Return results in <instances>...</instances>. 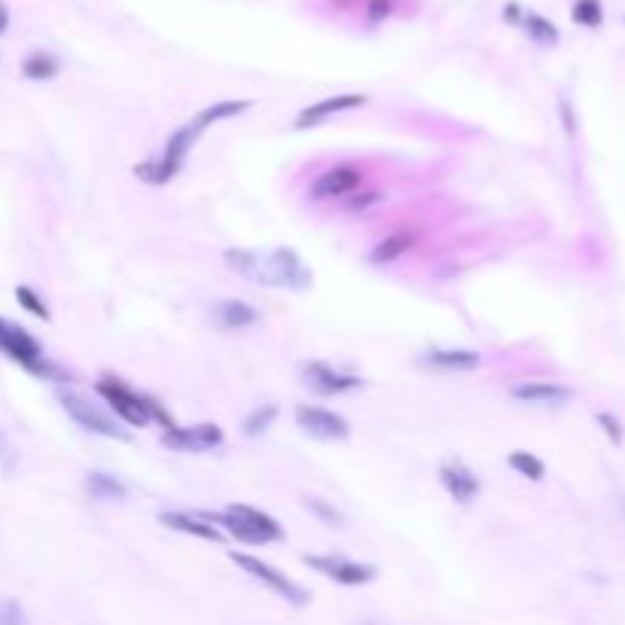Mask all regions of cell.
<instances>
[{"label":"cell","instance_id":"cell-1","mask_svg":"<svg viewBox=\"0 0 625 625\" xmlns=\"http://www.w3.org/2000/svg\"><path fill=\"white\" fill-rule=\"evenodd\" d=\"M226 266L238 272L241 278H250L263 287H287V290H305L311 284V272L290 247H272V250H250V247H232L223 254Z\"/></svg>","mask_w":625,"mask_h":625},{"label":"cell","instance_id":"cell-2","mask_svg":"<svg viewBox=\"0 0 625 625\" xmlns=\"http://www.w3.org/2000/svg\"><path fill=\"white\" fill-rule=\"evenodd\" d=\"M211 522L229 528L232 537H238L244 543H254V546H263V543H272V540L284 537L281 525L272 516H266V513L254 510V507H247V504H232L220 516H211Z\"/></svg>","mask_w":625,"mask_h":625},{"label":"cell","instance_id":"cell-3","mask_svg":"<svg viewBox=\"0 0 625 625\" xmlns=\"http://www.w3.org/2000/svg\"><path fill=\"white\" fill-rule=\"evenodd\" d=\"M199 129L190 122V125H183V129H177L171 138H168V144H165V153L159 156V159H150V162H141V165H135V177H141L144 183H150V186H162V183H168L180 168H183V159H186V153L193 150V144L199 141Z\"/></svg>","mask_w":625,"mask_h":625},{"label":"cell","instance_id":"cell-4","mask_svg":"<svg viewBox=\"0 0 625 625\" xmlns=\"http://www.w3.org/2000/svg\"><path fill=\"white\" fill-rule=\"evenodd\" d=\"M0 351L10 354L16 363H22L28 372L43 375V379H52V375H58V369L43 357V348L37 345V339L31 333H25L22 327L4 321V318H0Z\"/></svg>","mask_w":625,"mask_h":625},{"label":"cell","instance_id":"cell-5","mask_svg":"<svg viewBox=\"0 0 625 625\" xmlns=\"http://www.w3.org/2000/svg\"><path fill=\"white\" fill-rule=\"evenodd\" d=\"M61 406L68 409V415L89 433H101L107 440H132L129 430H122V424L116 418H110L107 412H101L98 406H92L89 400L77 397V394H61Z\"/></svg>","mask_w":625,"mask_h":625},{"label":"cell","instance_id":"cell-6","mask_svg":"<svg viewBox=\"0 0 625 625\" xmlns=\"http://www.w3.org/2000/svg\"><path fill=\"white\" fill-rule=\"evenodd\" d=\"M229 558L235 561L238 568H244L254 580L266 583L272 592H278L281 598H287L290 604H296V607L308 604V592H305L302 586H296L293 580H287V577H284L281 571H275L272 565H266V561H260V558H254V555H241V552H229Z\"/></svg>","mask_w":625,"mask_h":625},{"label":"cell","instance_id":"cell-7","mask_svg":"<svg viewBox=\"0 0 625 625\" xmlns=\"http://www.w3.org/2000/svg\"><path fill=\"white\" fill-rule=\"evenodd\" d=\"M296 424L308 436H315V440H324V443L348 440V433H351V424L342 415L327 412L321 406H308V403H299L296 406Z\"/></svg>","mask_w":625,"mask_h":625},{"label":"cell","instance_id":"cell-8","mask_svg":"<svg viewBox=\"0 0 625 625\" xmlns=\"http://www.w3.org/2000/svg\"><path fill=\"white\" fill-rule=\"evenodd\" d=\"M302 561L308 568L321 571L324 577H330L333 583H342V586H363V583H372L375 574H379L372 565H357V561H348L339 555H305Z\"/></svg>","mask_w":625,"mask_h":625},{"label":"cell","instance_id":"cell-9","mask_svg":"<svg viewBox=\"0 0 625 625\" xmlns=\"http://www.w3.org/2000/svg\"><path fill=\"white\" fill-rule=\"evenodd\" d=\"M98 394L113 406V412L122 418V421H129L135 427H144L150 421V409H147V397L129 391L122 382L116 379H101L98 382Z\"/></svg>","mask_w":625,"mask_h":625},{"label":"cell","instance_id":"cell-10","mask_svg":"<svg viewBox=\"0 0 625 625\" xmlns=\"http://www.w3.org/2000/svg\"><path fill=\"white\" fill-rule=\"evenodd\" d=\"M162 443L177 452H211L223 443V430L217 424H196V427H165Z\"/></svg>","mask_w":625,"mask_h":625},{"label":"cell","instance_id":"cell-11","mask_svg":"<svg viewBox=\"0 0 625 625\" xmlns=\"http://www.w3.org/2000/svg\"><path fill=\"white\" fill-rule=\"evenodd\" d=\"M299 375H302V385H305L308 391L321 394V397H333V394H345V391L360 388V379H357V375L336 372L333 366L318 363V360H315V363H302Z\"/></svg>","mask_w":625,"mask_h":625},{"label":"cell","instance_id":"cell-12","mask_svg":"<svg viewBox=\"0 0 625 625\" xmlns=\"http://www.w3.org/2000/svg\"><path fill=\"white\" fill-rule=\"evenodd\" d=\"M360 171L357 168H348V165H339L333 171H327L324 177L315 180L311 186V196L315 199H336V196H348L354 190H360Z\"/></svg>","mask_w":625,"mask_h":625},{"label":"cell","instance_id":"cell-13","mask_svg":"<svg viewBox=\"0 0 625 625\" xmlns=\"http://www.w3.org/2000/svg\"><path fill=\"white\" fill-rule=\"evenodd\" d=\"M363 104H366V95H333V98H324L318 104L305 107L296 116V129H308V125H318V122L330 119L333 113H345V110H354V107H363Z\"/></svg>","mask_w":625,"mask_h":625},{"label":"cell","instance_id":"cell-14","mask_svg":"<svg viewBox=\"0 0 625 625\" xmlns=\"http://www.w3.org/2000/svg\"><path fill=\"white\" fill-rule=\"evenodd\" d=\"M440 482L446 485V491L458 500V504H470V500L479 494V479L476 473L461 464V461H449L440 467Z\"/></svg>","mask_w":625,"mask_h":625},{"label":"cell","instance_id":"cell-15","mask_svg":"<svg viewBox=\"0 0 625 625\" xmlns=\"http://www.w3.org/2000/svg\"><path fill=\"white\" fill-rule=\"evenodd\" d=\"M211 318L217 327L223 330H241V327H250L260 321V311L250 305V302H241V299H223L211 308Z\"/></svg>","mask_w":625,"mask_h":625},{"label":"cell","instance_id":"cell-16","mask_svg":"<svg viewBox=\"0 0 625 625\" xmlns=\"http://www.w3.org/2000/svg\"><path fill=\"white\" fill-rule=\"evenodd\" d=\"M516 400L522 403H531V406H546V409H558L571 400V391L561 388V385H552V382H528V385H516L510 391Z\"/></svg>","mask_w":625,"mask_h":625},{"label":"cell","instance_id":"cell-17","mask_svg":"<svg viewBox=\"0 0 625 625\" xmlns=\"http://www.w3.org/2000/svg\"><path fill=\"white\" fill-rule=\"evenodd\" d=\"M421 363L443 369V372H470L482 363V357L476 351H461V348H436V351H427Z\"/></svg>","mask_w":625,"mask_h":625},{"label":"cell","instance_id":"cell-18","mask_svg":"<svg viewBox=\"0 0 625 625\" xmlns=\"http://www.w3.org/2000/svg\"><path fill=\"white\" fill-rule=\"evenodd\" d=\"M415 241H418L415 232H394V235H385V241L369 254V263H375V266H388V263L400 260Z\"/></svg>","mask_w":625,"mask_h":625},{"label":"cell","instance_id":"cell-19","mask_svg":"<svg viewBox=\"0 0 625 625\" xmlns=\"http://www.w3.org/2000/svg\"><path fill=\"white\" fill-rule=\"evenodd\" d=\"M159 522L171 531H180V534H193V537H202V540H223V534L217 528H211L208 522H199L186 513H159Z\"/></svg>","mask_w":625,"mask_h":625},{"label":"cell","instance_id":"cell-20","mask_svg":"<svg viewBox=\"0 0 625 625\" xmlns=\"http://www.w3.org/2000/svg\"><path fill=\"white\" fill-rule=\"evenodd\" d=\"M250 107H254V101H247V98H241V101H220V104H211V107H205L202 113H196L193 125H196L199 132H205L208 125L223 122V119H232V116H238V113H244V110H250Z\"/></svg>","mask_w":625,"mask_h":625},{"label":"cell","instance_id":"cell-21","mask_svg":"<svg viewBox=\"0 0 625 625\" xmlns=\"http://www.w3.org/2000/svg\"><path fill=\"white\" fill-rule=\"evenodd\" d=\"M22 74H25L28 80H52V77L58 74V58L43 55V52L28 55V58H25V65H22Z\"/></svg>","mask_w":625,"mask_h":625},{"label":"cell","instance_id":"cell-22","mask_svg":"<svg viewBox=\"0 0 625 625\" xmlns=\"http://www.w3.org/2000/svg\"><path fill=\"white\" fill-rule=\"evenodd\" d=\"M89 491L98 500H122L125 497V485L107 473H89Z\"/></svg>","mask_w":625,"mask_h":625},{"label":"cell","instance_id":"cell-23","mask_svg":"<svg viewBox=\"0 0 625 625\" xmlns=\"http://www.w3.org/2000/svg\"><path fill=\"white\" fill-rule=\"evenodd\" d=\"M507 461H510V467L516 470V473H522L525 479H543V473H546V467H543V461L537 458V455H531V452H522V449H516V452H510L507 455Z\"/></svg>","mask_w":625,"mask_h":625},{"label":"cell","instance_id":"cell-24","mask_svg":"<svg viewBox=\"0 0 625 625\" xmlns=\"http://www.w3.org/2000/svg\"><path fill=\"white\" fill-rule=\"evenodd\" d=\"M519 22L525 25L531 40H540V43H555L558 40V28L552 22H546L543 16H537V13H525Z\"/></svg>","mask_w":625,"mask_h":625},{"label":"cell","instance_id":"cell-25","mask_svg":"<svg viewBox=\"0 0 625 625\" xmlns=\"http://www.w3.org/2000/svg\"><path fill=\"white\" fill-rule=\"evenodd\" d=\"M601 19H604V10H601L598 0H577L574 4V22L577 25L595 28V25H601Z\"/></svg>","mask_w":625,"mask_h":625},{"label":"cell","instance_id":"cell-26","mask_svg":"<svg viewBox=\"0 0 625 625\" xmlns=\"http://www.w3.org/2000/svg\"><path fill=\"white\" fill-rule=\"evenodd\" d=\"M275 415H278L275 406H263V409H257V412H250L247 421H244V433H247V436H260V433H266L269 424L275 421Z\"/></svg>","mask_w":625,"mask_h":625},{"label":"cell","instance_id":"cell-27","mask_svg":"<svg viewBox=\"0 0 625 625\" xmlns=\"http://www.w3.org/2000/svg\"><path fill=\"white\" fill-rule=\"evenodd\" d=\"M16 299L31 311L34 318H40V321H49V308H46V302L34 293V290H28V287H16Z\"/></svg>","mask_w":625,"mask_h":625},{"label":"cell","instance_id":"cell-28","mask_svg":"<svg viewBox=\"0 0 625 625\" xmlns=\"http://www.w3.org/2000/svg\"><path fill=\"white\" fill-rule=\"evenodd\" d=\"M305 504H308V510H315L321 519H327L330 525H342V516H339L336 510H330V507L324 504V500H305Z\"/></svg>","mask_w":625,"mask_h":625},{"label":"cell","instance_id":"cell-29","mask_svg":"<svg viewBox=\"0 0 625 625\" xmlns=\"http://www.w3.org/2000/svg\"><path fill=\"white\" fill-rule=\"evenodd\" d=\"M598 421H601V427H607V436L613 443H619L622 440V427H619V421H613V415H598Z\"/></svg>","mask_w":625,"mask_h":625},{"label":"cell","instance_id":"cell-30","mask_svg":"<svg viewBox=\"0 0 625 625\" xmlns=\"http://www.w3.org/2000/svg\"><path fill=\"white\" fill-rule=\"evenodd\" d=\"M391 13V0H372V7H369V19L372 22H379Z\"/></svg>","mask_w":625,"mask_h":625},{"label":"cell","instance_id":"cell-31","mask_svg":"<svg viewBox=\"0 0 625 625\" xmlns=\"http://www.w3.org/2000/svg\"><path fill=\"white\" fill-rule=\"evenodd\" d=\"M379 199H382L379 193H372V196H363V199H354V202H351V211H366L369 205H375V202H379Z\"/></svg>","mask_w":625,"mask_h":625},{"label":"cell","instance_id":"cell-32","mask_svg":"<svg viewBox=\"0 0 625 625\" xmlns=\"http://www.w3.org/2000/svg\"><path fill=\"white\" fill-rule=\"evenodd\" d=\"M7 25H10V10H7L4 0H0V34L7 31Z\"/></svg>","mask_w":625,"mask_h":625}]
</instances>
